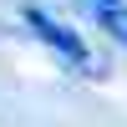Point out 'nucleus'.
Wrapping results in <instances>:
<instances>
[{
	"mask_svg": "<svg viewBox=\"0 0 127 127\" xmlns=\"http://www.w3.org/2000/svg\"><path fill=\"white\" fill-rule=\"evenodd\" d=\"M26 26L36 31V41H41L46 51H56V56L66 61V66H76V71H87V76H97V71H92L97 61H92V51H87V41H81L76 31H71V26H61L56 15H46V10H36V5L26 10Z\"/></svg>",
	"mask_w": 127,
	"mask_h": 127,
	"instance_id": "f257e3e1",
	"label": "nucleus"
},
{
	"mask_svg": "<svg viewBox=\"0 0 127 127\" xmlns=\"http://www.w3.org/2000/svg\"><path fill=\"white\" fill-rule=\"evenodd\" d=\"M92 15H97V26L107 31L117 46H127V5H122V0H117V5H97Z\"/></svg>",
	"mask_w": 127,
	"mask_h": 127,
	"instance_id": "f03ea898",
	"label": "nucleus"
},
{
	"mask_svg": "<svg viewBox=\"0 0 127 127\" xmlns=\"http://www.w3.org/2000/svg\"><path fill=\"white\" fill-rule=\"evenodd\" d=\"M97 5H117V0H92V10H97Z\"/></svg>",
	"mask_w": 127,
	"mask_h": 127,
	"instance_id": "7ed1b4c3",
	"label": "nucleus"
}]
</instances>
